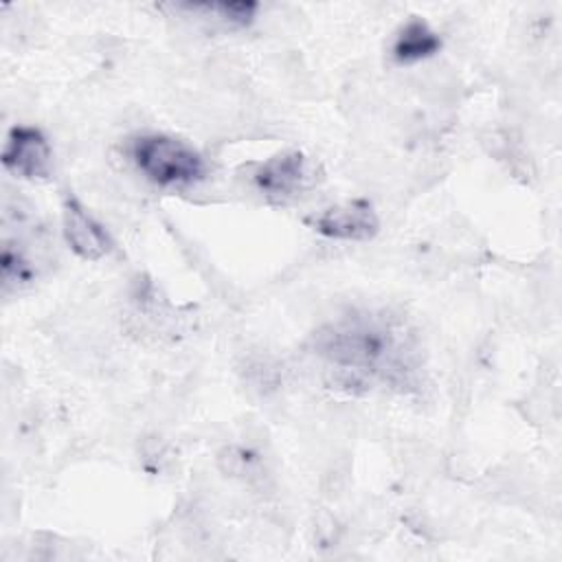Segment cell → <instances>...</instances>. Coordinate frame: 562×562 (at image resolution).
Instances as JSON below:
<instances>
[{
    "label": "cell",
    "instance_id": "6",
    "mask_svg": "<svg viewBox=\"0 0 562 562\" xmlns=\"http://www.w3.org/2000/svg\"><path fill=\"white\" fill-rule=\"evenodd\" d=\"M61 226L70 250L86 261H97L112 250L108 231L86 211V206L75 195H66L64 200Z\"/></svg>",
    "mask_w": 562,
    "mask_h": 562
},
{
    "label": "cell",
    "instance_id": "7",
    "mask_svg": "<svg viewBox=\"0 0 562 562\" xmlns=\"http://www.w3.org/2000/svg\"><path fill=\"white\" fill-rule=\"evenodd\" d=\"M441 48V37L422 18H411L395 35L391 55L397 64H415L432 57Z\"/></svg>",
    "mask_w": 562,
    "mask_h": 562
},
{
    "label": "cell",
    "instance_id": "4",
    "mask_svg": "<svg viewBox=\"0 0 562 562\" xmlns=\"http://www.w3.org/2000/svg\"><path fill=\"white\" fill-rule=\"evenodd\" d=\"M252 180L270 198H294L316 182V167L303 151H283L261 162Z\"/></svg>",
    "mask_w": 562,
    "mask_h": 562
},
{
    "label": "cell",
    "instance_id": "1",
    "mask_svg": "<svg viewBox=\"0 0 562 562\" xmlns=\"http://www.w3.org/2000/svg\"><path fill=\"white\" fill-rule=\"evenodd\" d=\"M312 349L347 386H391L417 382V342L404 321L386 312H351L312 336Z\"/></svg>",
    "mask_w": 562,
    "mask_h": 562
},
{
    "label": "cell",
    "instance_id": "2",
    "mask_svg": "<svg viewBox=\"0 0 562 562\" xmlns=\"http://www.w3.org/2000/svg\"><path fill=\"white\" fill-rule=\"evenodd\" d=\"M127 151L134 167L165 189L189 187L206 176L204 158L189 143L167 134H140L132 138Z\"/></svg>",
    "mask_w": 562,
    "mask_h": 562
},
{
    "label": "cell",
    "instance_id": "3",
    "mask_svg": "<svg viewBox=\"0 0 562 562\" xmlns=\"http://www.w3.org/2000/svg\"><path fill=\"white\" fill-rule=\"evenodd\" d=\"M2 165L24 180H46L53 171V149L42 130L31 125L11 127L2 149Z\"/></svg>",
    "mask_w": 562,
    "mask_h": 562
},
{
    "label": "cell",
    "instance_id": "5",
    "mask_svg": "<svg viewBox=\"0 0 562 562\" xmlns=\"http://www.w3.org/2000/svg\"><path fill=\"white\" fill-rule=\"evenodd\" d=\"M307 222L318 235L345 241H367L380 231V220L373 206L362 198L329 206Z\"/></svg>",
    "mask_w": 562,
    "mask_h": 562
},
{
    "label": "cell",
    "instance_id": "9",
    "mask_svg": "<svg viewBox=\"0 0 562 562\" xmlns=\"http://www.w3.org/2000/svg\"><path fill=\"white\" fill-rule=\"evenodd\" d=\"M176 9L189 11V13H198L200 18L206 20H215L228 29H244L248 26L255 15L259 4L250 2V0H239V2H184V4H176Z\"/></svg>",
    "mask_w": 562,
    "mask_h": 562
},
{
    "label": "cell",
    "instance_id": "8",
    "mask_svg": "<svg viewBox=\"0 0 562 562\" xmlns=\"http://www.w3.org/2000/svg\"><path fill=\"white\" fill-rule=\"evenodd\" d=\"M0 272H2L4 290L26 285L37 277L35 259L31 257L29 246L20 235L18 237L4 235L2 252H0Z\"/></svg>",
    "mask_w": 562,
    "mask_h": 562
}]
</instances>
